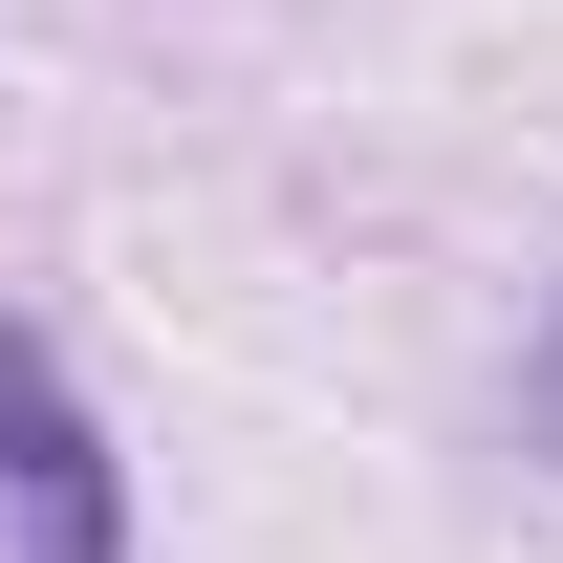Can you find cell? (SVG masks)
I'll use <instances>...</instances> for the list:
<instances>
[{"label": "cell", "mask_w": 563, "mask_h": 563, "mask_svg": "<svg viewBox=\"0 0 563 563\" xmlns=\"http://www.w3.org/2000/svg\"><path fill=\"white\" fill-rule=\"evenodd\" d=\"M0 498H22V563H131L109 433L66 412V368H44V347H0Z\"/></svg>", "instance_id": "obj_1"}, {"label": "cell", "mask_w": 563, "mask_h": 563, "mask_svg": "<svg viewBox=\"0 0 563 563\" xmlns=\"http://www.w3.org/2000/svg\"><path fill=\"white\" fill-rule=\"evenodd\" d=\"M520 412H542V455H563V303H542V368H520Z\"/></svg>", "instance_id": "obj_2"}]
</instances>
